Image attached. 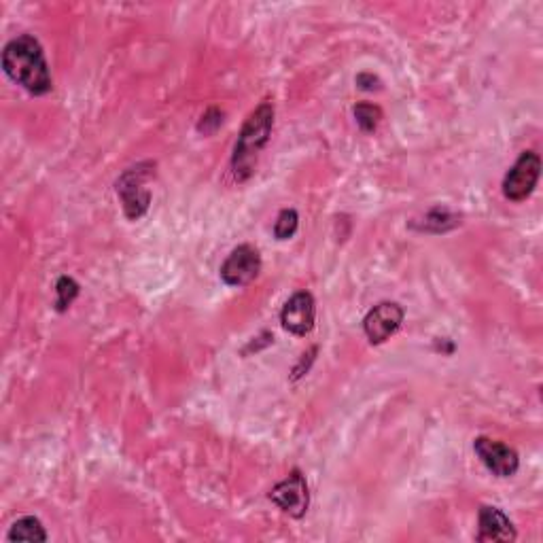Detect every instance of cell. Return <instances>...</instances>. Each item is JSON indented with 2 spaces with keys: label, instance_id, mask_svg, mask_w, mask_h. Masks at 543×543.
Masks as SVG:
<instances>
[{
  "label": "cell",
  "instance_id": "obj_1",
  "mask_svg": "<svg viewBox=\"0 0 543 543\" xmlns=\"http://www.w3.org/2000/svg\"><path fill=\"white\" fill-rule=\"evenodd\" d=\"M3 68L11 81L22 85L32 96H43L51 90V75L43 47L30 34H22L5 45Z\"/></svg>",
  "mask_w": 543,
  "mask_h": 543
},
{
  "label": "cell",
  "instance_id": "obj_2",
  "mask_svg": "<svg viewBox=\"0 0 543 543\" xmlns=\"http://www.w3.org/2000/svg\"><path fill=\"white\" fill-rule=\"evenodd\" d=\"M274 128V104L261 102L244 121L232 153V170L238 181H247L255 172L259 153L268 145Z\"/></svg>",
  "mask_w": 543,
  "mask_h": 543
},
{
  "label": "cell",
  "instance_id": "obj_3",
  "mask_svg": "<svg viewBox=\"0 0 543 543\" xmlns=\"http://www.w3.org/2000/svg\"><path fill=\"white\" fill-rule=\"evenodd\" d=\"M153 174H155V164L143 162L134 168H128L119 177L115 189H117V196L121 198V204H124V213L128 219L136 221L149 210L151 191L147 185L153 179Z\"/></svg>",
  "mask_w": 543,
  "mask_h": 543
},
{
  "label": "cell",
  "instance_id": "obj_4",
  "mask_svg": "<svg viewBox=\"0 0 543 543\" xmlns=\"http://www.w3.org/2000/svg\"><path fill=\"white\" fill-rule=\"evenodd\" d=\"M541 157L535 151H524L516 164L510 168L503 179V196L510 202L527 200L539 181Z\"/></svg>",
  "mask_w": 543,
  "mask_h": 543
},
{
  "label": "cell",
  "instance_id": "obj_5",
  "mask_svg": "<svg viewBox=\"0 0 543 543\" xmlns=\"http://www.w3.org/2000/svg\"><path fill=\"white\" fill-rule=\"evenodd\" d=\"M270 501H274L280 510L289 514L291 518H304L308 512L310 495L302 471L293 469L283 482H278L270 490Z\"/></svg>",
  "mask_w": 543,
  "mask_h": 543
},
{
  "label": "cell",
  "instance_id": "obj_6",
  "mask_svg": "<svg viewBox=\"0 0 543 543\" xmlns=\"http://www.w3.org/2000/svg\"><path fill=\"white\" fill-rule=\"evenodd\" d=\"M261 272V255L251 244H240L221 266V280L230 287H244L253 283Z\"/></svg>",
  "mask_w": 543,
  "mask_h": 543
},
{
  "label": "cell",
  "instance_id": "obj_7",
  "mask_svg": "<svg viewBox=\"0 0 543 543\" xmlns=\"http://www.w3.org/2000/svg\"><path fill=\"white\" fill-rule=\"evenodd\" d=\"M474 450L480 457V461L484 463V467L493 476L512 478L518 474L520 459H518V452L512 446L490 440V437H478V440L474 442Z\"/></svg>",
  "mask_w": 543,
  "mask_h": 543
},
{
  "label": "cell",
  "instance_id": "obj_8",
  "mask_svg": "<svg viewBox=\"0 0 543 543\" xmlns=\"http://www.w3.org/2000/svg\"><path fill=\"white\" fill-rule=\"evenodd\" d=\"M317 321V304L308 291H297L291 295L283 312H280V323L293 336H308Z\"/></svg>",
  "mask_w": 543,
  "mask_h": 543
},
{
  "label": "cell",
  "instance_id": "obj_9",
  "mask_svg": "<svg viewBox=\"0 0 543 543\" xmlns=\"http://www.w3.org/2000/svg\"><path fill=\"white\" fill-rule=\"evenodd\" d=\"M404 323V308L395 302H382L374 306L363 319V331L372 344L387 342Z\"/></svg>",
  "mask_w": 543,
  "mask_h": 543
},
{
  "label": "cell",
  "instance_id": "obj_10",
  "mask_svg": "<svg viewBox=\"0 0 543 543\" xmlns=\"http://www.w3.org/2000/svg\"><path fill=\"white\" fill-rule=\"evenodd\" d=\"M478 524H480L478 541H514L516 539V529L512 520L507 518L499 507L482 505Z\"/></svg>",
  "mask_w": 543,
  "mask_h": 543
},
{
  "label": "cell",
  "instance_id": "obj_11",
  "mask_svg": "<svg viewBox=\"0 0 543 543\" xmlns=\"http://www.w3.org/2000/svg\"><path fill=\"white\" fill-rule=\"evenodd\" d=\"M7 541H47V533L39 518L26 516L13 524L11 531L7 533Z\"/></svg>",
  "mask_w": 543,
  "mask_h": 543
},
{
  "label": "cell",
  "instance_id": "obj_12",
  "mask_svg": "<svg viewBox=\"0 0 543 543\" xmlns=\"http://www.w3.org/2000/svg\"><path fill=\"white\" fill-rule=\"evenodd\" d=\"M81 287L75 278L70 276H62L58 283H56V293H58V300H56V308L58 312H64L68 310L70 306H73V302L77 300Z\"/></svg>",
  "mask_w": 543,
  "mask_h": 543
},
{
  "label": "cell",
  "instance_id": "obj_13",
  "mask_svg": "<svg viewBox=\"0 0 543 543\" xmlns=\"http://www.w3.org/2000/svg\"><path fill=\"white\" fill-rule=\"evenodd\" d=\"M297 225H300V215H297V210H293V208L280 210V215L274 223V236L278 240H289L295 236Z\"/></svg>",
  "mask_w": 543,
  "mask_h": 543
},
{
  "label": "cell",
  "instance_id": "obj_14",
  "mask_svg": "<svg viewBox=\"0 0 543 543\" xmlns=\"http://www.w3.org/2000/svg\"><path fill=\"white\" fill-rule=\"evenodd\" d=\"M355 119H357V126L363 132H376L380 119H382V111L376 107V104L361 102L355 107Z\"/></svg>",
  "mask_w": 543,
  "mask_h": 543
},
{
  "label": "cell",
  "instance_id": "obj_15",
  "mask_svg": "<svg viewBox=\"0 0 543 543\" xmlns=\"http://www.w3.org/2000/svg\"><path fill=\"white\" fill-rule=\"evenodd\" d=\"M221 124H223V113H221L219 109H210V111L202 117L198 130L204 132V134H210V132H215Z\"/></svg>",
  "mask_w": 543,
  "mask_h": 543
},
{
  "label": "cell",
  "instance_id": "obj_16",
  "mask_svg": "<svg viewBox=\"0 0 543 543\" xmlns=\"http://www.w3.org/2000/svg\"><path fill=\"white\" fill-rule=\"evenodd\" d=\"M357 85L361 87V90H365V92H374V90H380V79L374 77V75H370V73H361L357 77Z\"/></svg>",
  "mask_w": 543,
  "mask_h": 543
}]
</instances>
